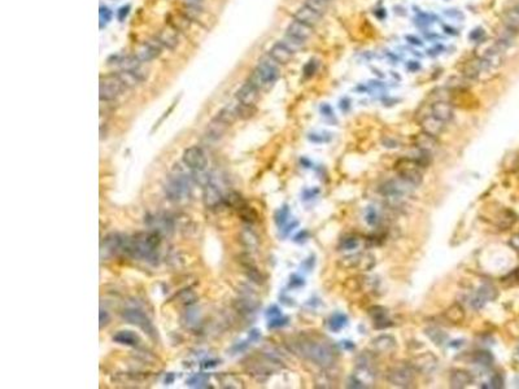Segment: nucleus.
<instances>
[{
    "mask_svg": "<svg viewBox=\"0 0 519 389\" xmlns=\"http://www.w3.org/2000/svg\"><path fill=\"white\" fill-rule=\"evenodd\" d=\"M293 349L297 354L323 369L332 367L336 360V353L330 344L310 336H301L297 339L293 343Z\"/></svg>",
    "mask_w": 519,
    "mask_h": 389,
    "instance_id": "obj_1",
    "label": "nucleus"
},
{
    "mask_svg": "<svg viewBox=\"0 0 519 389\" xmlns=\"http://www.w3.org/2000/svg\"><path fill=\"white\" fill-rule=\"evenodd\" d=\"M161 244L159 231L136 233L133 239H129L126 256L139 259H149L156 254Z\"/></svg>",
    "mask_w": 519,
    "mask_h": 389,
    "instance_id": "obj_2",
    "label": "nucleus"
},
{
    "mask_svg": "<svg viewBox=\"0 0 519 389\" xmlns=\"http://www.w3.org/2000/svg\"><path fill=\"white\" fill-rule=\"evenodd\" d=\"M279 77V64L274 61L270 55L262 57L259 61L257 68L253 70L252 75L250 77V81L252 84H255L259 90L262 88L271 87L272 84Z\"/></svg>",
    "mask_w": 519,
    "mask_h": 389,
    "instance_id": "obj_3",
    "label": "nucleus"
},
{
    "mask_svg": "<svg viewBox=\"0 0 519 389\" xmlns=\"http://www.w3.org/2000/svg\"><path fill=\"white\" fill-rule=\"evenodd\" d=\"M165 194L170 201L179 202L191 194V185L185 174L177 173L168 179L165 185Z\"/></svg>",
    "mask_w": 519,
    "mask_h": 389,
    "instance_id": "obj_4",
    "label": "nucleus"
},
{
    "mask_svg": "<svg viewBox=\"0 0 519 389\" xmlns=\"http://www.w3.org/2000/svg\"><path fill=\"white\" fill-rule=\"evenodd\" d=\"M421 164L417 160L412 159H400L396 162L395 169L400 179L406 182L408 185L412 187H417L422 183V172H421Z\"/></svg>",
    "mask_w": 519,
    "mask_h": 389,
    "instance_id": "obj_5",
    "label": "nucleus"
},
{
    "mask_svg": "<svg viewBox=\"0 0 519 389\" xmlns=\"http://www.w3.org/2000/svg\"><path fill=\"white\" fill-rule=\"evenodd\" d=\"M386 378L388 383L399 388H410L414 384L415 370L410 365L393 366L387 371Z\"/></svg>",
    "mask_w": 519,
    "mask_h": 389,
    "instance_id": "obj_6",
    "label": "nucleus"
},
{
    "mask_svg": "<svg viewBox=\"0 0 519 389\" xmlns=\"http://www.w3.org/2000/svg\"><path fill=\"white\" fill-rule=\"evenodd\" d=\"M125 86L117 74H109L100 78L99 84V97L101 101H112L120 96L125 90Z\"/></svg>",
    "mask_w": 519,
    "mask_h": 389,
    "instance_id": "obj_7",
    "label": "nucleus"
},
{
    "mask_svg": "<svg viewBox=\"0 0 519 389\" xmlns=\"http://www.w3.org/2000/svg\"><path fill=\"white\" fill-rule=\"evenodd\" d=\"M375 386V373L370 365L358 363L350 376L348 387L349 388H373Z\"/></svg>",
    "mask_w": 519,
    "mask_h": 389,
    "instance_id": "obj_8",
    "label": "nucleus"
},
{
    "mask_svg": "<svg viewBox=\"0 0 519 389\" xmlns=\"http://www.w3.org/2000/svg\"><path fill=\"white\" fill-rule=\"evenodd\" d=\"M248 365H251L250 373L253 376H269L282 369V362L270 354H262Z\"/></svg>",
    "mask_w": 519,
    "mask_h": 389,
    "instance_id": "obj_9",
    "label": "nucleus"
},
{
    "mask_svg": "<svg viewBox=\"0 0 519 389\" xmlns=\"http://www.w3.org/2000/svg\"><path fill=\"white\" fill-rule=\"evenodd\" d=\"M127 244L129 239L120 233H109L104 237L103 243H101V257H109L114 254H126Z\"/></svg>",
    "mask_w": 519,
    "mask_h": 389,
    "instance_id": "obj_10",
    "label": "nucleus"
},
{
    "mask_svg": "<svg viewBox=\"0 0 519 389\" xmlns=\"http://www.w3.org/2000/svg\"><path fill=\"white\" fill-rule=\"evenodd\" d=\"M122 318L127 323L134 324L142 331H144L149 336L153 337L156 335V330L153 327L152 322L149 321V318L143 311L138 310V309H125L122 311Z\"/></svg>",
    "mask_w": 519,
    "mask_h": 389,
    "instance_id": "obj_11",
    "label": "nucleus"
},
{
    "mask_svg": "<svg viewBox=\"0 0 519 389\" xmlns=\"http://www.w3.org/2000/svg\"><path fill=\"white\" fill-rule=\"evenodd\" d=\"M183 164L194 172H204L208 165L207 155L200 147L194 146L183 152Z\"/></svg>",
    "mask_w": 519,
    "mask_h": 389,
    "instance_id": "obj_12",
    "label": "nucleus"
},
{
    "mask_svg": "<svg viewBox=\"0 0 519 389\" xmlns=\"http://www.w3.org/2000/svg\"><path fill=\"white\" fill-rule=\"evenodd\" d=\"M438 358L431 353V352H427V353L419 354V356L414 357L410 362V366L415 370V373H421V374H432L438 367Z\"/></svg>",
    "mask_w": 519,
    "mask_h": 389,
    "instance_id": "obj_13",
    "label": "nucleus"
},
{
    "mask_svg": "<svg viewBox=\"0 0 519 389\" xmlns=\"http://www.w3.org/2000/svg\"><path fill=\"white\" fill-rule=\"evenodd\" d=\"M161 43L157 40V38H155L153 40H148V42L143 43L139 48L136 49L135 57L138 58L142 64L143 62L152 61L156 57H159L160 53H161Z\"/></svg>",
    "mask_w": 519,
    "mask_h": 389,
    "instance_id": "obj_14",
    "label": "nucleus"
},
{
    "mask_svg": "<svg viewBox=\"0 0 519 389\" xmlns=\"http://www.w3.org/2000/svg\"><path fill=\"white\" fill-rule=\"evenodd\" d=\"M260 99V90L251 82L244 83L239 90L237 91V101L242 105L247 107H255Z\"/></svg>",
    "mask_w": 519,
    "mask_h": 389,
    "instance_id": "obj_15",
    "label": "nucleus"
},
{
    "mask_svg": "<svg viewBox=\"0 0 519 389\" xmlns=\"http://www.w3.org/2000/svg\"><path fill=\"white\" fill-rule=\"evenodd\" d=\"M203 198H204L205 206L209 207V209H214V207L220 206L221 204L225 202V197L222 196L218 187L214 183H212L211 181L208 182L207 185H204Z\"/></svg>",
    "mask_w": 519,
    "mask_h": 389,
    "instance_id": "obj_16",
    "label": "nucleus"
},
{
    "mask_svg": "<svg viewBox=\"0 0 519 389\" xmlns=\"http://www.w3.org/2000/svg\"><path fill=\"white\" fill-rule=\"evenodd\" d=\"M445 126H447V123L444 121L439 120L438 117H435L434 114H428V116L423 117L421 121L422 131L428 134V135L435 136V138H438L439 135L443 134Z\"/></svg>",
    "mask_w": 519,
    "mask_h": 389,
    "instance_id": "obj_17",
    "label": "nucleus"
},
{
    "mask_svg": "<svg viewBox=\"0 0 519 389\" xmlns=\"http://www.w3.org/2000/svg\"><path fill=\"white\" fill-rule=\"evenodd\" d=\"M413 140H414V146L417 147L422 153H426V155L431 156L439 147V143L438 140H436V138L432 135H428V134L423 133V131H422L421 134H417Z\"/></svg>",
    "mask_w": 519,
    "mask_h": 389,
    "instance_id": "obj_18",
    "label": "nucleus"
},
{
    "mask_svg": "<svg viewBox=\"0 0 519 389\" xmlns=\"http://www.w3.org/2000/svg\"><path fill=\"white\" fill-rule=\"evenodd\" d=\"M496 297H497L496 288L490 284H486L478 289V292L475 293L474 298L471 300V305H473L475 309H480V308H483L487 302L492 301V300H495Z\"/></svg>",
    "mask_w": 519,
    "mask_h": 389,
    "instance_id": "obj_19",
    "label": "nucleus"
},
{
    "mask_svg": "<svg viewBox=\"0 0 519 389\" xmlns=\"http://www.w3.org/2000/svg\"><path fill=\"white\" fill-rule=\"evenodd\" d=\"M474 378L466 370H454L449 376V384L453 389H462L473 384Z\"/></svg>",
    "mask_w": 519,
    "mask_h": 389,
    "instance_id": "obj_20",
    "label": "nucleus"
},
{
    "mask_svg": "<svg viewBox=\"0 0 519 389\" xmlns=\"http://www.w3.org/2000/svg\"><path fill=\"white\" fill-rule=\"evenodd\" d=\"M431 114L448 123L453 118V107L448 100H438L431 105Z\"/></svg>",
    "mask_w": 519,
    "mask_h": 389,
    "instance_id": "obj_21",
    "label": "nucleus"
},
{
    "mask_svg": "<svg viewBox=\"0 0 519 389\" xmlns=\"http://www.w3.org/2000/svg\"><path fill=\"white\" fill-rule=\"evenodd\" d=\"M285 34L295 36V38L302 39V40H308L313 35V26H309L306 23L301 22V21L293 19L288 25V27H287Z\"/></svg>",
    "mask_w": 519,
    "mask_h": 389,
    "instance_id": "obj_22",
    "label": "nucleus"
},
{
    "mask_svg": "<svg viewBox=\"0 0 519 389\" xmlns=\"http://www.w3.org/2000/svg\"><path fill=\"white\" fill-rule=\"evenodd\" d=\"M322 18V14L317 13L315 10L310 9L309 6H306L304 4L302 6H300L297 10H296L293 19H297V21H301V22L306 23L309 26H313L314 27Z\"/></svg>",
    "mask_w": 519,
    "mask_h": 389,
    "instance_id": "obj_23",
    "label": "nucleus"
},
{
    "mask_svg": "<svg viewBox=\"0 0 519 389\" xmlns=\"http://www.w3.org/2000/svg\"><path fill=\"white\" fill-rule=\"evenodd\" d=\"M269 55L270 57H271L274 61L278 62L279 65L288 64L292 60V57H293V53H292L282 42H278L272 45L269 51Z\"/></svg>",
    "mask_w": 519,
    "mask_h": 389,
    "instance_id": "obj_24",
    "label": "nucleus"
},
{
    "mask_svg": "<svg viewBox=\"0 0 519 389\" xmlns=\"http://www.w3.org/2000/svg\"><path fill=\"white\" fill-rule=\"evenodd\" d=\"M237 118H239V113H238V104L235 105H227V107L222 108L217 113V116L214 117V120H217L218 122L225 125L226 127L231 126Z\"/></svg>",
    "mask_w": 519,
    "mask_h": 389,
    "instance_id": "obj_25",
    "label": "nucleus"
},
{
    "mask_svg": "<svg viewBox=\"0 0 519 389\" xmlns=\"http://www.w3.org/2000/svg\"><path fill=\"white\" fill-rule=\"evenodd\" d=\"M156 38H157V40L161 43L162 47H166V48H169V49L175 48V47L178 45V42H179V38H178V34H177V31H175L173 27H169V26H166L165 29H162L161 31L159 32V35L156 36Z\"/></svg>",
    "mask_w": 519,
    "mask_h": 389,
    "instance_id": "obj_26",
    "label": "nucleus"
},
{
    "mask_svg": "<svg viewBox=\"0 0 519 389\" xmlns=\"http://www.w3.org/2000/svg\"><path fill=\"white\" fill-rule=\"evenodd\" d=\"M370 317L373 318L374 324H375L376 328H386L392 326L391 321L387 318V311L386 309H383L382 306H373V308L369 310Z\"/></svg>",
    "mask_w": 519,
    "mask_h": 389,
    "instance_id": "obj_27",
    "label": "nucleus"
},
{
    "mask_svg": "<svg viewBox=\"0 0 519 389\" xmlns=\"http://www.w3.org/2000/svg\"><path fill=\"white\" fill-rule=\"evenodd\" d=\"M373 347L375 352L379 353H389L396 348V340L389 335H382L373 340Z\"/></svg>",
    "mask_w": 519,
    "mask_h": 389,
    "instance_id": "obj_28",
    "label": "nucleus"
},
{
    "mask_svg": "<svg viewBox=\"0 0 519 389\" xmlns=\"http://www.w3.org/2000/svg\"><path fill=\"white\" fill-rule=\"evenodd\" d=\"M113 341L127 347H136L140 343V339L133 331H118L113 336Z\"/></svg>",
    "mask_w": 519,
    "mask_h": 389,
    "instance_id": "obj_29",
    "label": "nucleus"
},
{
    "mask_svg": "<svg viewBox=\"0 0 519 389\" xmlns=\"http://www.w3.org/2000/svg\"><path fill=\"white\" fill-rule=\"evenodd\" d=\"M504 25L513 31H519V10L518 8L509 9L504 14Z\"/></svg>",
    "mask_w": 519,
    "mask_h": 389,
    "instance_id": "obj_30",
    "label": "nucleus"
},
{
    "mask_svg": "<svg viewBox=\"0 0 519 389\" xmlns=\"http://www.w3.org/2000/svg\"><path fill=\"white\" fill-rule=\"evenodd\" d=\"M117 75H118V78H120L121 82H122L123 86L126 88L135 87L136 84L142 82V79L133 70H121L117 73Z\"/></svg>",
    "mask_w": 519,
    "mask_h": 389,
    "instance_id": "obj_31",
    "label": "nucleus"
},
{
    "mask_svg": "<svg viewBox=\"0 0 519 389\" xmlns=\"http://www.w3.org/2000/svg\"><path fill=\"white\" fill-rule=\"evenodd\" d=\"M445 318L452 323H461L465 319V310L460 304H453L444 313Z\"/></svg>",
    "mask_w": 519,
    "mask_h": 389,
    "instance_id": "obj_32",
    "label": "nucleus"
},
{
    "mask_svg": "<svg viewBox=\"0 0 519 389\" xmlns=\"http://www.w3.org/2000/svg\"><path fill=\"white\" fill-rule=\"evenodd\" d=\"M280 42H282L283 44H284L285 47H287V48L292 52V53H296L297 51H300V49H301L305 44V40L295 38V36H292V35H288V34H285L284 38H283Z\"/></svg>",
    "mask_w": 519,
    "mask_h": 389,
    "instance_id": "obj_33",
    "label": "nucleus"
},
{
    "mask_svg": "<svg viewBox=\"0 0 519 389\" xmlns=\"http://www.w3.org/2000/svg\"><path fill=\"white\" fill-rule=\"evenodd\" d=\"M426 335H427L428 339L434 344H436V345H443L448 339L447 334L436 327L427 328V330H426Z\"/></svg>",
    "mask_w": 519,
    "mask_h": 389,
    "instance_id": "obj_34",
    "label": "nucleus"
},
{
    "mask_svg": "<svg viewBox=\"0 0 519 389\" xmlns=\"http://www.w3.org/2000/svg\"><path fill=\"white\" fill-rule=\"evenodd\" d=\"M305 5L319 14H324L330 8V0H305Z\"/></svg>",
    "mask_w": 519,
    "mask_h": 389,
    "instance_id": "obj_35",
    "label": "nucleus"
},
{
    "mask_svg": "<svg viewBox=\"0 0 519 389\" xmlns=\"http://www.w3.org/2000/svg\"><path fill=\"white\" fill-rule=\"evenodd\" d=\"M474 362L480 365V366H491L493 362V357L490 352L487 350H479V352H475L473 356Z\"/></svg>",
    "mask_w": 519,
    "mask_h": 389,
    "instance_id": "obj_36",
    "label": "nucleus"
},
{
    "mask_svg": "<svg viewBox=\"0 0 519 389\" xmlns=\"http://www.w3.org/2000/svg\"><path fill=\"white\" fill-rule=\"evenodd\" d=\"M516 220L517 214L514 211L509 210V209H505L499 218V226L503 227V228H508V227L513 226Z\"/></svg>",
    "mask_w": 519,
    "mask_h": 389,
    "instance_id": "obj_37",
    "label": "nucleus"
},
{
    "mask_svg": "<svg viewBox=\"0 0 519 389\" xmlns=\"http://www.w3.org/2000/svg\"><path fill=\"white\" fill-rule=\"evenodd\" d=\"M328 324H330V328L332 331L341 330V328L347 324V317L344 314H340V313H336V314H334L331 317Z\"/></svg>",
    "mask_w": 519,
    "mask_h": 389,
    "instance_id": "obj_38",
    "label": "nucleus"
},
{
    "mask_svg": "<svg viewBox=\"0 0 519 389\" xmlns=\"http://www.w3.org/2000/svg\"><path fill=\"white\" fill-rule=\"evenodd\" d=\"M221 382H222L224 387H226V388H239V387H243V382L235 378L234 375L221 376Z\"/></svg>",
    "mask_w": 519,
    "mask_h": 389,
    "instance_id": "obj_39",
    "label": "nucleus"
},
{
    "mask_svg": "<svg viewBox=\"0 0 519 389\" xmlns=\"http://www.w3.org/2000/svg\"><path fill=\"white\" fill-rule=\"evenodd\" d=\"M99 17H100V27H103V25L108 23L113 17V12L108 8V6H100V12H99Z\"/></svg>",
    "mask_w": 519,
    "mask_h": 389,
    "instance_id": "obj_40",
    "label": "nucleus"
},
{
    "mask_svg": "<svg viewBox=\"0 0 519 389\" xmlns=\"http://www.w3.org/2000/svg\"><path fill=\"white\" fill-rule=\"evenodd\" d=\"M243 243L247 246H250V248H255L259 244V239H257V236L252 231H246L243 233Z\"/></svg>",
    "mask_w": 519,
    "mask_h": 389,
    "instance_id": "obj_41",
    "label": "nucleus"
},
{
    "mask_svg": "<svg viewBox=\"0 0 519 389\" xmlns=\"http://www.w3.org/2000/svg\"><path fill=\"white\" fill-rule=\"evenodd\" d=\"M358 245V239L356 236H348L344 237L340 243V249H354Z\"/></svg>",
    "mask_w": 519,
    "mask_h": 389,
    "instance_id": "obj_42",
    "label": "nucleus"
},
{
    "mask_svg": "<svg viewBox=\"0 0 519 389\" xmlns=\"http://www.w3.org/2000/svg\"><path fill=\"white\" fill-rule=\"evenodd\" d=\"M207 382H208V376L204 375V374H199V375L192 376L191 379L188 380L187 383H188V386L201 388V387H205V386H203V384H205Z\"/></svg>",
    "mask_w": 519,
    "mask_h": 389,
    "instance_id": "obj_43",
    "label": "nucleus"
},
{
    "mask_svg": "<svg viewBox=\"0 0 519 389\" xmlns=\"http://www.w3.org/2000/svg\"><path fill=\"white\" fill-rule=\"evenodd\" d=\"M288 213H289V210H288V206H287V205L282 206L278 211H276L275 222L278 226H282V224H284V222L287 220V217H288Z\"/></svg>",
    "mask_w": 519,
    "mask_h": 389,
    "instance_id": "obj_44",
    "label": "nucleus"
},
{
    "mask_svg": "<svg viewBox=\"0 0 519 389\" xmlns=\"http://www.w3.org/2000/svg\"><path fill=\"white\" fill-rule=\"evenodd\" d=\"M287 322H288V319H287V318H282V317L271 318V319H270V322H269V328L283 327V326H285V324H287Z\"/></svg>",
    "mask_w": 519,
    "mask_h": 389,
    "instance_id": "obj_45",
    "label": "nucleus"
},
{
    "mask_svg": "<svg viewBox=\"0 0 519 389\" xmlns=\"http://www.w3.org/2000/svg\"><path fill=\"white\" fill-rule=\"evenodd\" d=\"M490 387L491 388H503L504 380H503V378H501V375H499V374H495V375L491 378Z\"/></svg>",
    "mask_w": 519,
    "mask_h": 389,
    "instance_id": "obj_46",
    "label": "nucleus"
},
{
    "mask_svg": "<svg viewBox=\"0 0 519 389\" xmlns=\"http://www.w3.org/2000/svg\"><path fill=\"white\" fill-rule=\"evenodd\" d=\"M315 70H317V62H315L314 60H311V61H309L308 64L305 65L304 73L306 77H310V75L314 74Z\"/></svg>",
    "mask_w": 519,
    "mask_h": 389,
    "instance_id": "obj_47",
    "label": "nucleus"
},
{
    "mask_svg": "<svg viewBox=\"0 0 519 389\" xmlns=\"http://www.w3.org/2000/svg\"><path fill=\"white\" fill-rule=\"evenodd\" d=\"M99 321H100V328L105 327V326H107V324L109 323L110 318H109V314H108L107 310H104V309H100V315H99Z\"/></svg>",
    "mask_w": 519,
    "mask_h": 389,
    "instance_id": "obj_48",
    "label": "nucleus"
},
{
    "mask_svg": "<svg viewBox=\"0 0 519 389\" xmlns=\"http://www.w3.org/2000/svg\"><path fill=\"white\" fill-rule=\"evenodd\" d=\"M129 12H130V5L121 6L120 9H118V12H117V18H118V21H123V19L126 18L127 14H129Z\"/></svg>",
    "mask_w": 519,
    "mask_h": 389,
    "instance_id": "obj_49",
    "label": "nucleus"
},
{
    "mask_svg": "<svg viewBox=\"0 0 519 389\" xmlns=\"http://www.w3.org/2000/svg\"><path fill=\"white\" fill-rule=\"evenodd\" d=\"M444 14L447 17H454V18H462L464 17V14L457 9H447L444 10Z\"/></svg>",
    "mask_w": 519,
    "mask_h": 389,
    "instance_id": "obj_50",
    "label": "nucleus"
},
{
    "mask_svg": "<svg viewBox=\"0 0 519 389\" xmlns=\"http://www.w3.org/2000/svg\"><path fill=\"white\" fill-rule=\"evenodd\" d=\"M482 36H484V30L483 29H477V30H474L473 32H471L470 35H469V38L473 39V40H480V38Z\"/></svg>",
    "mask_w": 519,
    "mask_h": 389,
    "instance_id": "obj_51",
    "label": "nucleus"
},
{
    "mask_svg": "<svg viewBox=\"0 0 519 389\" xmlns=\"http://www.w3.org/2000/svg\"><path fill=\"white\" fill-rule=\"evenodd\" d=\"M267 317H270V318L280 317V311H279V309L276 308V306H271V308L267 310Z\"/></svg>",
    "mask_w": 519,
    "mask_h": 389,
    "instance_id": "obj_52",
    "label": "nucleus"
},
{
    "mask_svg": "<svg viewBox=\"0 0 519 389\" xmlns=\"http://www.w3.org/2000/svg\"><path fill=\"white\" fill-rule=\"evenodd\" d=\"M510 244H512V246L514 248V249L518 250L519 252V233H517V235H514V236L512 237V240H510Z\"/></svg>",
    "mask_w": 519,
    "mask_h": 389,
    "instance_id": "obj_53",
    "label": "nucleus"
},
{
    "mask_svg": "<svg viewBox=\"0 0 519 389\" xmlns=\"http://www.w3.org/2000/svg\"><path fill=\"white\" fill-rule=\"evenodd\" d=\"M406 40H409V42L412 43V44H414V45H422V44H423L421 39L415 38V36H413V35L406 36Z\"/></svg>",
    "mask_w": 519,
    "mask_h": 389,
    "instance_id": "obj_54",
    "label": "nucleus"
},
{
    "mask_svg": "<svg viewBox=\"0 0 519 389\" xmlns=\"http://www.w3.org/2000/svg\"><path fill=\"white\" fill-rule=\"evenodd\" d=\"M260 336H261V335H260V331L259 330H252V331H251V334H250V340H252V341L259 340Z\"/></svg>",
    "mask_w": 519,
    "mask_h": 389,
    "instance_id": "obj_55",
    "label": "nucleus"
},
{
    "mask_svg": "<svg viewBox=\"0 0 519 389\" xmlns=\"http://www.w3.org/2000/svg\"><path fill=\"white\" fill-rule=\"evenodd\" d=\"M217 363H218V361H209V362H208V361H207V362H205L204 365H203V366H204L205 369H208V367L217 366Z\"/></svg>",
    "mask_w": 519,
    "mask_h": 389,
    "instance_id": "obj_56",
    "label": "nucleus"
},
{
    "mask_svg": "<svg viewBox=\"0 0 519 389\" xmlns=\"http://www.w3.org/2000/svg\"><path fill=\"white\" fill-rule=\"evenodd\" d=\"M186 3L188 5H200L203 3V0H186Z\"/></svg>",
    "mask_w": 519,
    "mask_h": 389,
    "instance_id": "obj_57",
    "label": "nucleus"
},
{
    "mask_svg": "<svg viewBox=\"0 0 519 389\" xmlns=\"http://www.w3.org/2000/svg\"><path fill=\"white\" fill-rule=\"evenodd\" d=\"M409 69H412V70H414V69H419V64L418 62H415V64H410L408 66Z\"/></svg>",
    "mask_w": 519,
    "mask_h": 389,
    "instance_id": "obj_58",
    "label": "nucleus"
},
{
    "mask_svg": "<svg viewBox=\"0 0 519 389\" xmlns=\"http://www.w3.org/2000/svg\"><path fill=\"white\" fill-rule=\"evenodd\" d=\"M517 8H518V10H519V3H518V5H517Z\"/></svg>",
    "mask_w": 519,
    "mask_h": 389,
    "instance_id": "obj_59",
    "label": "nucleus"
},
{
    "mask_svg": "<svg viewBox=\"0 0 519 389\" xmlns=\"http://www.w3.org/2000/svg\"><path fill=\"white\" fill-rule=\"evenodd\" d=\"M330 1H331V0H330Z\"/></svg>",
    "mask_w": 519,
    "mask_h": 389,
    "instance_id": "obj_60",
    "label": "nucleus"
}]
</instances>
